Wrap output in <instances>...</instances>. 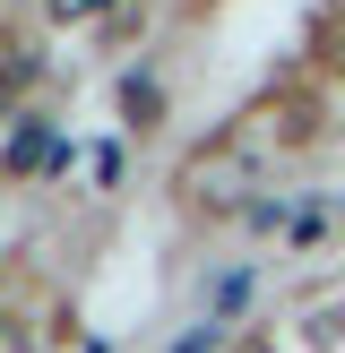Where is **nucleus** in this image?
<instances>
[{"instance_id":"obj_1","label":"nucleus","mask_w":345,"mask_h":353,"mask_svg":"<svg viewBox=\"0 0 345 353\" xmlns=\"http://www.w3.org/2000/svg\"><path fill=\"white\" fill-rule=\"evenodd\" d=\"M34 164H43V130H34V121H26V130L9 138V172H34Z\"/></svg>"},{"instance_id":"obj_2","label":"nucleus","mask_w":345,"mask_h":353,"mask_svg":"<svg viewBox=\"0 0 345 353\" xmlns=\"http://www.w3.org/2000/svg\"><path fill=\"white\" fill-rule=\"evenodd\" d=\"M43 9L61 17V26H86V17H103V9H112V0H43Z\"/></svg>"},{"instance_id":"obj_3","label":"nucleus","mask_w":345,"mask_h":353,"mask_svg":"<svg viewBox=\"0 0 345 353\" xmlns=\"http://www.w3.org/2000/svg\"><path fill=\"white\" fill-rule=\"evenodd\" d=\"M0 353H34V327L26 319H0Z\"/></svg>"},{"instance_id":"obj_4","label":"nucleus","mask_w":345,"mask_h":353,"mask_svg":"<svg viewBox=\"0 0 345 353\" xmlns=\"http://www.w3.org/2000/svg\"><path fill=\"white\" fill-rule=\"evenodd\" d=\"M172 353H233V345H216V327H190V336L172 345Z\"/></svg>"},{"instance_id":"obj_5","label":"nucleus","mask_w":345,"mask_h":353,"mask_svg":"<svg viewBox=\"0 0 345 353\" xmlns=\"http://www.w3.org/2000/svg\"><path fill=\"white\" fill-rule=\"evenodd\" d=\"M233 353H276V345H259V336H250V345H233Z\"/></svg>"}]
</instances>
